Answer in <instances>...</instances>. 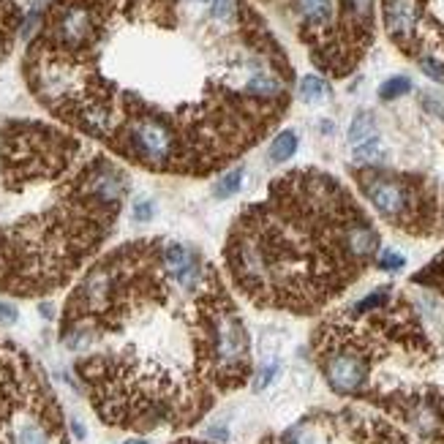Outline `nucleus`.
Listing matches in <instances>:
<instances>
[{
	"mask_svg": "<svg viewBox=\"0 0 444 444\" xmlns=\"http://www.w3.org/2000/svg\"><path fill=\"white\" fill-rule=\"evenodd\" d=\"M61 338L109 425H183L248 376V333L221 276L186 243L139 237L98 256L63 308Z\"/></svg>",
	"mask_w": 444,
	"mask_h": 444,
	"instance_id": "f257e3e1",
	"label": "nucleus"
},
{
	"mask_svg": "<svg viewBox=\"0 0 444 444\" xmlns=\"http://www.w3.org/2000/svg\"><path fill=\"white\" fill-rule=\"evenodd\" d=\"M128 175L77 136L31 120L0 128V294L47 297L112 237Z\"/></svg>",
	"mask_w": 444,
	"mask_h": 444,
	"instance_id": "f03ea898",
	"label": "nucleus"
},
{
	"mask_svg": "<svg viewBox=\"0 0 444 444\" xmlns=\"http://www.w3.org/2000/svg\"><path fill=\"white\" fill-rule=\"evenodd\" d=\"M365 216L344 189L314 172L289 175L264 205L246 207L223 248L237 289L259 306L308 311L354 278L365 264L351 232Z\"/></svg>",
	"mask_w": 444,
	"mask_h": 444,
	"instance_id": "7ed1b4c3",
	"label": "nucleus"
},
{
	"mask_svg": "<svg viewBox=\"0 0 444 444\" xmlns=\"http://www.w3.org/2000/svg\"><path fill=\"white\" fill-rule=\"evenodd\" d=\"M0 444H65L61 404L31 354L0 335Z\"/></svg>",
	"mask_w": 444,
	"mask_h": 444,
	"instance_id": "20e7f679",
	"label": "nucleus"
},
{
	"mask_svg": "<svg viewBox=\"0 0 444 444\" xmlns=\"http://www.w3.org/2000/svg\"><path fill=\"white\" fill-rule=\"evenodd\" d=\"M322 371L335 393L351 395V393H360L363 384L368 381V360L347 344L324 341L322 344Z\"/></svg>",
	"mask_w": 444,
	"mask_h": 444,
	"instance_id": "39448f33",
	"label": "nucleus"
},
{
	"mask_svg": "<svg viewBox=\"0 0 444 444\" xmlns=\"http://www.w3.org/2000/svg\"><path fill=\"white\" fill-rule=\"evenodd\" d=\"M365 196L371 199V205L387 219H398L409 210V193L401 183L387 180V177H368L365 183Z\"/></svg>",
	"mask_w": 444,
	"mask_h": 444,
	"instance_id": "423d86ee",
	"label": "nucleus"
},
{
	"mask_svg": "<svg viewBox=\"0 0 444 444\" xmlns=\"http://www.w3.org/2000/svg\"><path fill=\"white\" fill-rule=\"evenodd\" d=\"M420 19V8L414 0H384V25L390 35L401 44L412 41Z\"/></svg>",
	"mask_w": 444,
	"mask_h": 444,
	"instance_id": "0eeeda50",
	"label": "nucleus"
},
{
	"mask_svg": "<svg viewBox=\"0 0 444 444\" xmlns=\"http://www.w3.org/2000/svg\"><path fill=\"white\" fill-rule=\"evenodd\" d=\"M19 22H22L19 6H17L14 0H0V63L8 58V52H11V47H14Z\"/></svg>",
	"mask_w": 444,
	"mask_h": 444,
	"instance_id": "6e6552de",
	"label": "nucleus"
},
{
	"mask_svg": "<svg viewBox=\"0 0 444 444\" xmlns=\"http://www.w3.org/2000/svg\"><path fill=\"white\" fill-rule=\"evenodd\" d=\"M297 11L306 19L308 28H324L333 19V3L330 0H297Z\"/></svg>",
	"mask_w": 444,
	"mask_h": 444,
	"instance_id": "1a4fd4ad",
	"label": "nucleus"
},
{
	"mask_svg": "<svg viewBox=\"0 0 444 444\" xmlns=\"http://www.w3.org/2000/svg\"><path fill=\"white\" fill-rule=\"evenodd\" d=\"M294 153H297V134L286 128V131H281V134L273 139V145H270V161H273V164H284V161H289Z\"/></svg>",
	"mask_w": 444,
	"mask_h": 444,
	"instance_id": "9d476101",
	"label": "nucleus"
},
{
	"mask_svg": "<svg viewBox=\"0 0 444 444\" xmlns=\"http://www.w3.org/2000/svg\"><path fill=\"white\" fill-rule=\"evenodd\" d=\"M376 136V123H374V115L371 112H357V118L351 120L349 126V142L351 145H360V142H368Z\"/></svg>",
	"mask_w": 444,
	"mask_h": 444,
	"instance_id": "9b49d317",
	"label": "nucleus"
},
{
	"mask_svg": "<svg viewBox=\"0 0 444 444\" xmlns=\"http://www.w3.org/2000/svg\"><path fill=\"white\" fill-rule=\"evenodd\" d=\"M243 177H246V169H243V166H235V169H229L221 180L213 186L216 199H229L232 193H237V191H240V186H243Z\"/></svg>",
	"mask_w": 444,
	"mask_h": 444,
	"instance_id": "f8f14e48",
	"label": "nucleus"
},
{
	"mask_svg": "<svg viewBox=\"0 0 444 444\" xmlns=\"http://www.w3.org/2000/svg\"><path fill=\"white\" fill-rule=\"evenodd\" d=\"M354 161L357 164H379V161H384V142L379 136H374L368 142L354 145Z\"/></svg>",
	"mask_w": 444,
	"mask_h": 444,
	"instance_id": "ddd939ff",
	"label": "nucleus"
},
{
	"mask_svg": "<svg viewBox=\"0 0 444 444\" xmlns=\"http://www.w3.org/2000/svg\"><path fill=\"white\" fill-rule=\"evenodd\" d=\"M327 93H330L327 82L319 79V77H314V74L300 79V98H303V101H322Z\"/></svg>",
	"mask_w": 444,
	"mask_h": 444,
	"instance_id": "4468645a",
	"label": "nucleus"
},
{
	"mask_svg": "<svg viewBox=\"0 0 444 444\" xmlns=\"http://www.w3.org/2000/svg\"><path fill=\"white\" fill-rule=\"evenodd\" d=\"M409 90H412V79H409V77H393V79H387V82L379 88V98L393 101V98L406 95Z\"/></svg>",
	"mask_w": 444,
	"mask_h": 444,
	"instance_id": "2eb2a0df",
	"label": "nucleus"
},
{
	"mask_svg": "<svg viewBox=\"0 0 444 444\" xmlns=\"http://www.w3.org/2000/svg\"><path fill=\"white\" fill-rule=\"evenodd\" d=\"M387 303V289H376V292H371L368 297H363L360 303H354V308H351V314H368V311H374V308H379Z\"/></svg>",
	"mask_w": 444,
	"mask_h": 444,
	"instance_id": "dca6fc26",
	"label": "nucleus"
},
{
	"mask_svg": "<svg viewBox=\"0 0 444 444\" xmlns=\"http://www.w3.org/2000/svg\"><path fill=\"white\" fill-rule=\"evenodd\" d=\"M232 14H235V0H213L210 17H213L216 22H229Z\"/></svg>",
	"mask_w": 444,
	"mask_h": 444,
	"instance_id": "f3484780",
	"label": "nucleus"
},
{
	"mask_svg": "<svg viewBox=\"0 0 444 444\" xmlns=\"http://www.w3.org/2000/svg\"><path fill=\"white\" fill-rule=\"evenodd\" d=\"M153 216H156V207H153L150 199H136L134 202V221L136 223L153 221Z\"/></svg>",
	"mask_w": 444,
	"mask_h": 444,
	"instance_id": "a211bd4d",
	"label": "nucleus"
},
{
	"mask_svg": "<svg viewBox=\"0 0 444 444\" xmlns=\"http://www.w3.org/2000/svg\"><path fill=\"white\" fill-rule=\"evenodd\" d=\"M376 264H379L381 270H401V267L406 264V259L398 254V251H381Z\"/></svg>",
	"mask_w": 444,
	"mask_h": 444,
	"instance_id": "6ab92c4d",
	"label": "nucleus"
},
{
	"mask_svg": "<svg viewBox=\"0 0 444 444\" xmlns=\"http://www.w3.org/2000/svg\"><path fill=\"white\" fill-rule=\"evenodd\" d=\"M420 68H422L431 79H436V82L444 85V63H439L436 58H422V61H420Z\"/></svg>",
	"mask_w": 444,
	"mask_h": 444,
	"instance_id": "aec40b11",
	"label": "nucleus"
},
{
	"mask_svg": "<svg viewBox=\"0 0 444 444\" xmlns=\"http://www.w3.org/2000/svg\"><path fill=\"white\" fill-rule=\"evenodd\" d=\"M276 374H278V363H267L259 374H256V379H254V390H264L270 381L276 379Z\"/></svg>",
	"mask_w": 444,
	"mask_h": 444,
	"instance_id": "412c9836",
	"label": "nucleus"
},
{
	"mask_svg": "<svg viewBox=\"0 0 444 444\" xmlns=\"http://www.w3.org/2000/svg\"><path fill=\"white\" fill-rule=\"evenodd\" d=\"M422 104H425V109H431L434 115L444 118V101H442V98H434L431 93H425V95H422Z\"/></svg>",
	"mask_w": 444,
	"mask_h": 444,
	"instance_id": "4be33fe9",
	"label": "nucleus"
},
{
	"mask_svg": "<svg viewBox=\"0 0 444 444\" xmlns=\"http://www.w3.org/2000/svg\"><path fill=\"white\" fill-rule=\"evenodd\" d=\"M207 436H213V439H219V442H226V439H229V434H226L223 425H210V428H207Z\"/></svg>",
	"mask_w": 444,
	"mask_h": 444,
	"instance_id": "5701e85b",
	"label": "nucleus"
},
{
	"mask_svg": "<svg viewBox=\"0 0 444 444\" xmlns=\"http://www.w3.org/2000/svg\"><path fill=\"white\" fill-rule=\"evenodd\" d=\"M0 317H3V319H8V322H14V319H17V308L0 300Z\"/></svg>",
	"mask_w": 444,
	"mask_h": 444,
	"instance_id": "b1692460",
	"label": "nucleus"
},
{
	"mask_svg": "<svg viewBox=\"0 0 444 444\" xmlns=\"http://www.w3.org/2000/svg\"><path fill=\"white\" fill-rule=\"evenodd\" d=\"M71 428H74V434H77V439H85V428H82V422H71Z\"/></svg>",
	"mask_w": 444,
	"mask_h": 444,
	"instance_id": "393cba45",
	"label": "nucleus"
},
{
	"mask_svg": "<svg viewBox=\"0 0 444 444\" xmlns=\"http://www.w3.org/2000/svg\"><path fill=\"white\" fill-rule=\"evenodd\" d=\"M126 444H150V442H145V439H131V442H126Z\"/></svg>",
	"mask_w": 444,
	"mask_h": 444,
	"instance_id": "a878e982",
	"label": "nucleus"
},
{
	"mask_svg": "<svg viewBox=\"0 0 444 444\" xmlns=\"http://www.w3.org/2000/svg\"><path fill=\"white\" fill-rule=\"evenodd\" d=\"M191 3H207V0H191Z\"/></svg>",
	"mask_w": 444,
	"mask_h": 444,
	"instance_id": "bb28decb",
	"label": "nucleus"
}]
</instances>
